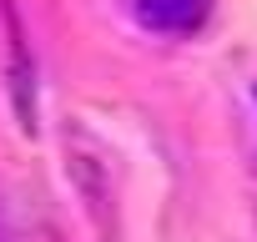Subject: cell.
I'll return each mask as SVG.
<instances>
[{
	"label": "cell",
	"instance_id": "obj_1",
	"mask_svg": "<svg viewBox=\"0 0 257 242\" xmlns=\"http://www.w3.org/2000/svg\"><path fill=\"white\" fill-rule=\"evenodd\" d=\"M212 11V0H137V16L142 26L152 31H167V36H182V31H197Z\"/></svg>",
	"mask_w": 257,
	"mask_h": 242
}]
</instances>
